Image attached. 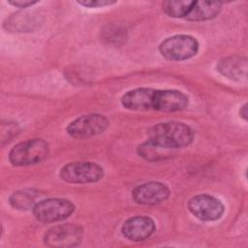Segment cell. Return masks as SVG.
Returning a JSON list of instances; mask_svg holds the SVG:
<instances>
[{
    "instance_id": "d6986e66",
    "label": "cell",
    "mask_w": 248,
    "mask_h": 248,
    "mask_svg": "<svg viewBox=\"0 0 248 248\" xmlns=\"http://www.w3.org/2000/svg\"><path fill=\"white\" fill-rule=\"evenodd\" d=\"M78 4L88 7V8H99V7H105L109 6L112 4H115L116 1H110V0H78L77 1Z\"/></svg>"
},
{
    "instance_id": "5bb4252c",
    "label": "cell",
    "mask_w": 248,
    "mask_h": 248,
    "mask_svg": "<svg viewBox=\"0 0 248 248\" xmlns=\"http://www.w3.org/2000/svg\"><path fill=\"white\" fill-rule=\"evenodd\" d=\"M170 151L172 150L167 149L149 139L138 146V154L149 162L163 160L170 156Z\"/></svg>"
},
{
    "instance_id": "9a60e30c",
    "label": "cell",
    "mask_w": 248,
    "mask_h": 248,
    "mask_svg": "<svg viewBox=\"0 0 248 248\" xmlns=\"http://www.w3.org/2000/svg\"><path fill=\"white\" fill-rule=\"evenodd\" d=\"M39 194L33 189H22L12 194L10 197L11 205L18 210L33 209L38 202Z\"/></svg>"
},
{
    "instance_id": "277c9868",
    "label": "cell",
    "mask_w": 248,
    "mask_h": 248,
    "mask_svg": "<svg viewBox=\"0 0 248 248\" xmlns=\"http://www.w3.org/2000/svg\"><path fill=\"white\" fill-rule=\"evenodd\" d=\"M160 53L167 59L182 61L194 57L199 51V42L190 35H174L165 39L159 46Z\"/></svg>"
},
{
    "instance_id": "6da1fadb",
    "label": "cell",
    "mask_w": 248,
    "mask_h": 248,
    "mask_svg": "<svg viewBox=\"0 0 248 248\" xmlns=\"http://www.w3.org/2000/svg\"><path fill=\"white\" fill-rule=\"evenodd\" d=\"M189 103L188 96L175 89L140 87L127 91L121 98L122 106L129 110H158L175 112L183 110Z\"/></svg>"
},
{
    "instance_id": "8fae6325",
    "label": "cell",
    "mask_w": 248,
    "mask_h": 248,
    "mask_svg": "<svg viewBox=\"0 0 248 248\" xmlns=\"http://www.w3.org/2000/svg\"><path fill=\"white\" fill-rule=\"evenodd\" d=\"M156 230L155 222L145 215H137L128 218L121 227L122 234L132 241H143L149 238Z\"/></svg>"
},
{
    "instance_id": "44dd1931",
    "label": "cell",
    "mask_w": 248,
    "mask_h": 248,
    "mask_svg": "<svg viewBox=\"0 0 248 248\" xmlns=\"http://www.w3.org/2000/svg\"><path fill=\"white\" fill-rule=\"evenodd\" d=\"M239 114H240V117L243 118L244 120L247 119V104H244V105L240 108Z\"/></svg>"
},
{
    "instance_id": "5b68a950",
    "label": "cell",
    "mask_w": 248,
    "mask_h": 248,
    "mask_svg": "<svg viewBox=\"0 0 248 248\" xmlns=\"http://www.w3.org/2000/svg\"><path fill=\"white\" fill-rule=\"evenodd\" d=\"M59 176L68 183H94L104 177V170L94 162H72L61 168Z\"/></svg>"
},
{
    "instance_id": "52a82bcc",
    "label": "cell",
    "mask_w": 248,
    "mask_h": 248,
    "mask_svg": "<svg viewBox=\"0 0 248 248\" xmlns=\"http://www.w3.org/2000/svg\"><path fill=\"white\" fill-rule=\"evenodd\" d=\"M109 125L108 119L99 113L81 115L67 126V133L75 139H86L102 134Z\"/></svg>"
},
{
    "instance_id": "7a4b0ae2",
    "label": "cell",
    "mask_w": 248,
    "mask_h": 248,
    "mask_svg": "<svg viewBox=\"0 0 248 248\" xmlns=\"http://www.w3.org/2000/svg\"><path fill=\"white\" fill-rule=\"evenodd\" d=\"M147 135L149 140L170 150L187 147L195 139L194 130L179 121L158 123L148 130Z\"/></svg>"
},
{
    "instance_id": "ffe728a7",
    "label": "cell",
    "mask_w": 248,
    "mask_h": 248,
    "mask_svg": "<svg viewBox=\"0 0 248 248\" xmlns=\"http://www.w3.org/2000/svg\"><path fill=\"white\" fill-rule=\"evenodd\" d=\"M8 3L14 7H17L20 9H25L31 7L38 3V1H31V0H10Z\"/></svg>"
},
{
    "instance_id": "9c48e42d",
    "label": "cell",
    "mask_w": 248,
    "mask_h": 248,
    "mask_svg": "<svg viewBox=\"0 0 248 248\" xmlns=\"http://www.w3.org/2000/svg\"><path fill=\"white\" fill-rule=\"evenodd\" d=\"M187 206L195 217L207 222L220 219L225 211L222 202L208 194H200L192 197Z\"/></svg>"
},
{
    "instance_id": "4fadbf2b",
    "label": "cell",
    "mask_w": 248,
    "mask_h": 248,
    "mask_svg": "<svg viewBox=\"0 0 248 248\" xmlns=\"http://www.w3.org/2000/svg\"><path fill=\"white\" fill-rule=\"evenodd\" d=\"M223 3L220 1H195L194 5L185 16L190 21H202L214 18L222 10Z\"/></svg>"
},
{
    "instance_id": "8992f818",
    "label": "cell",
    "mask_w": 248,
    "mask_h": 248,
    "mask_svg": "<svg viewBox=\"0 0 248 248\" xmlns=\"http://www.w3.org/2000/svg\"><path fill=\"white\" fill-rule=\"evenodd\" d=\"M75 211L74 203L61 198H49L42 200L33 208L36 219L43 223H53L70 217Z\"/></svg>"
},
{
    "instance_id": "e0dca14e",
    "label": "cell",
    "mask_w": 248,
    "mask_h": 248,
    "mask_svg": "<svg viewBox=\"0 0 248 248\" xmlns=\"http://www.w3.org/2000/svg\"><path fill=\"white\" fill-rule=\"evenodd\" d=\"M195 1H164L162 3V9L166 15L170 17L178 18L184 17L191 11Z\"/></svg>"
},
{
    "instance_id": "2e32d148",
    "label": "cell",
    "mask_w": 248,
    "mask_h": 248,
    "mask_svg": "<svg viewBox=\"0 0 248 248\" xmlns=\"http://www.w3.org/2000/svg\"><path fill=\"white\" fill-rule=\"evenodd\" d=\"M34 16L30 13H16L12 15L4 22V27L12 32L28 31L35 25Z\"/></svg>"
},
{
    "instance_id": "7c38bea8",
    "label": "cell",
    "mask_w": 248,
    "mask_h": 248,
    "mask_svg": "<svg viewBox=\"0 0 248 248\" xmlns=\"http://www.w3.org/2000/svg\"><path fill=\"white\" fill-rule=\"evenodd\" d=\"M217 70L231 79H245L247 77V59L236 55L224 57L218 62Z\"/></svg>"
},
{
    "instance_id": "30bf717a",
    "label": "cell",
    "mask_w": 248,
    "mask_h": 248,
    "mask_svg": "<svg viewBox=\"0 0 248 248\" xmlns=\"http://www.w3.org/2000/svg\"><path fill=\"white\" fill-rule=\"evenodd\" d=\"M132 196L139 204L154 205L168 200L170 196V190L162 182L149 181L136 186Z\"/></svg>"
},
{
    "instance_id": "ac0fdd59",
    "label": "cell",
    "mask_w": 248,
    "mask_h": 248,
    "mask_svg": "<svg viewBox=\"0 0 248 248\" xmlns=\"http://www.w3.org/2000/svg\"><path fill=\"white\" fill-rule=\"evenodd\" d=\"M19 132V127L17 123L13 121H7L6 123L2 122V128H1V140L2 144H4V141H10L14 137H16Z\"/></svg>"
},
{
    "instance_id": "3957f363",
    "label": "cell",
    "mask_w": 248,
    "mask_h": 248,
    "mask_svg": "<svg viewBox=\"0 0 248 248\" xmlns=\"http://www.w3.org/2000/svg\"><path fill=\"white\" fill-rule=\"evenodd\" d=\"M48 143L43 139H30L16 144L9 153L13 166L25 167L38 164L48 155Z\"/></svg>"
},
{
    "instance_id": "ba28073f",
    "label": "cell",
    "mask_w": 248,
    "mask_h": 248,
    "mask_svg": "<svg viewBox=\"0 0 248 248\" xmlns=\"http://www.w3.org/2000/svg\"><path fill=\"white\" fill-rule=\"evenodd\" d=\"M83 229L78 224H63L50 228L44 235V242L48 247H73L80 243Z\"/></svg>"
}]
</instances>
